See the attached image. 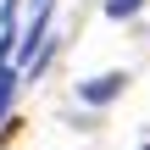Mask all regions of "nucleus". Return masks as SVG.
Instances as JSON below:
<instances>
[{
    "label": "nucleus",
    "mask_w": 150,
    "mask_h": 150,
    "mask_svg": "<svg viewBox=\"0 0 150 150\" xmlns=\"http://www.w3.org/2000/svg\"><path fill=\"white\" fill-rule=\"evenodd\" d=\"M122 89H128V72H106V78H89V83H83V100L100 106V100H117Z\"/></svg>",
    "instance_id": "f257e3e1"
},
{
    "label": "nucleus",
    "mask_w": 150,
    "mask_h": 150,
    "mask_svg": "<svg viewBox=\"0 0 150 150\" xmlns=\"http://www.w3.org/2000/svg\"><path fill=\"white\" fill-rule=\"evenodd\" d=\"M145 0H106V17H134Z\"/></svg>",
    "instance_id": "f03ea898"
},
{
    "label": "nucleus",
    "mask_w": 150,
    "mask_h": 150,
    "mask_svg": "<svg viewBox=\"0 0 150 150\" xmlns=\"http://www.w3.org/2000/svg\"><path fill=\"white\" fill-rule=\"evenodd\" d=\"M11 83H17V78H11V67L0 61V111H6V95H11Z\"/></svg>",
    "instance_id": "7ed1b4c3"
},
{
    "label": "nucleus",
    "mask_w": 150,
    "mask_h": 150,
    "mask_svg": "<svg viewBox=\"0 0 150 150\" xmlns=\"http://www.w3.org/2000/svg\"><path fill=\"white\" fill-rule=\"evenodd\" d=\"M45 6H50V0H33V11H39V17H45Z\"/></svg>",
    "instance_id": "20e7f679"
}]
</instances>
